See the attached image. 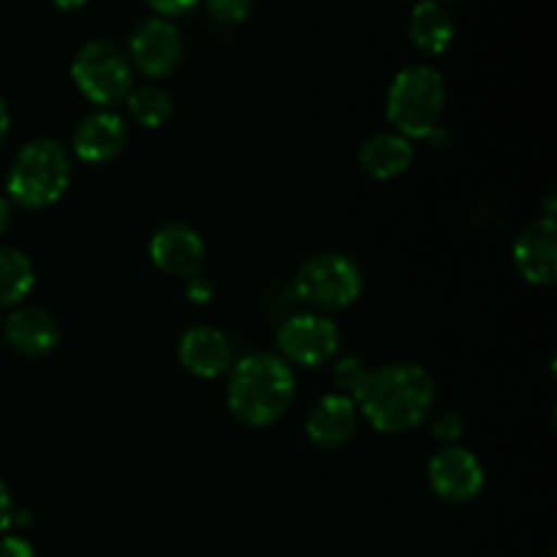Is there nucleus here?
I'll return each instance as SVG.
<instances>
[{"mask_svg":"<svg viewBox=\"0 0 557 557\" xmlns=\"http://www.w3.org/2000/svg\"><path fill=\"white\" fill-rule=\"evenodd\" d=\"M435 381L422 364L395 362L373 370L357 408L379 433H406L433 411Z\"/></svg>","mask_w":557,"mask_h":557,"instance_id":"obj_1","label":"nucleus"},{"mask_svg":"<svg viewBox=\"0 0 557 557\" xmlns=\"http://www.w3.org/2000/svg\"><path fill=\"white\" fill-rule=\"evenodd\" d=\"M297 395L292 364L275 354H250L239 359L228 379V411L245 428L275 424Z\"/></svg>","mask_w":557,"mask_h":557,"instance_id":"obj_2","label":"nucleus"},{"mask_svg":"<svg viewBox=\"0 0 557 557\" xmlns=\"http://www.w3.org/2000/svg\"><path fill=\"white\" fill-rule=\"evenodd\" d=\"M444 76L430 65H411L392 79L386 117L406 139H428L444 114Z\"/></svg>","mask_w":557,"mask_h":557,"instance_id":"obj_3","label":"nucleus"},{"mask_svg":"<svg viewBox=\"0 0 557 557\" xmlns=\"http://www.w3.org/2000/svg\"><path fill=\"white\" fill-rule=\"evenodd\" d=\"M71 183V158L54 139L27 141L9 172V196L27 210H44L65 194Z\"/></svg>","mask_w":557,"mask_h":557,"instance_id":"obj_4","label":"nucleus"},{"mask_svg":"<svg viewBox=\"0 0 557 557\" xmlns=\"http://www.w3.org/2000/svg\"><path fill=\"white\" fill-rule=\"evenodd\" d=\"M71 76H74L76 87L85 92L87 101H92L96 107H114L134 90V71H131L128 54L112 41L85 44L74 54Z\"/></svg>","mask_w":557,"mask_h":557,"instance_id":"obj_5","label":"nucleus"},{"mask_svg":"<svg viewBox=\"0 0 557 557\" xmlns=\"http://www.w3.org/2000/svg\"><path fill=\"white\" fill-rule=\"evenodd\" d=\"M294 288L313 308L343 310L362 294V270L343 253H319L299 267Z\"/></svg>","mask_w":557,"mask_h":557,"instance_id":"obj_6","label":"nucleus"},{"mask_svg":"<svg viewBox=\"0 0 557 557\" xmlns=\"http://www.w3.org/2000/svg\"><path fill=\"white\" fill-rule=\"evenodd\" d=\"M277 348L286 362L299 368H319L341 351V330L321 313H297L277 330Z\"/></svg>","mask_w":557,"mask_h":557,"instance_id":"obj_7","label":"nucleus"},{"mask_svg":"<svg viewBox=\"0 0 557 557\" xmlns=\"http://www.w3.org/2000/svg\"><path fill=\"white\" fill-rule=\"evenodd\" d=\"M428 482L446 504H468L484 487V468L476 455L462 446H446L430 460Z\"/></svg>","mask_w":557,"mask_h":557,"instance_id":"obj_8","label":"nucleus"},{"mask_svg":"<svg viewBox=\"0 0 557 557\" xmlns=\"http://www.w3.org/2000/svg\"><path fill=\"white\" fill-rule=\"evenodd\" d=\"M131 60L147 76H166L183 60V36L169 20L152 16L136 25L128 44Z\"/></svg>","mask_w":557,"mask_h":557,"instance_id":"obj_9","label":"nucleus"},{"mask_svg":"<svg viewBox=\"0 0 557 557\" xmlns=\"http://www.w3.org/2000/svg\"><path fill=\"white\" fill-rule=\"evenodd\" d=\"M150 259L163 275L177 281H194L205 267V243L185 223H169L150 239Z\"/></svg>","mask_w":557,"mask_h":557,"instance_id":"obj_10","label":"nucleus"},{"mask_svg":"<svg viewBox=\"0 0 557 557\" xmlns=\"http://www.w3.org/2000/svg\"><path fill=\"white\" fill-rule=\"evenodd\" d=\"M515 264L533 286H553L557 277L555 218H539L522 228L515 243Z\"/></svg>","mask_w":557,"mask_h":557,"instance_id":"obj_11","label":"nucleus"},{"mask_svg":"<svg viewBox=\"0 0 557 557\" xmlns=\"http://www.w3.org/2000/svg\"><path fill=\"white\" fill-rule=\"evenodd\" d=\"M359 428L357 403L343 395H324L305 419V433L319 449H341Z\"/></svg>","mask_w":557,"mask_h":557,"instance_id":"obj_12","label":"nucleus"},{"mask_svg":"<svg viewBox=\"0 0 557 557\" xmlns=\"http://www.w3.org/2000/svg\"><path fill=\"white\" fill-rule=\"evenodd\" d=\"M125 141H128V128H125L123 117L114 112H92L76 125L74 147L76 158L85 163H107L123 152Z\"/></svg>","mask_w":557,"mask_h":557,"instance_id":"obj_13","label":"nucleus"},{"mask_svg":"<svg viewBox=\"0 0 557 557\" xmlns=\"http://www.w3.org/2000/svg\"><path fill=\"white\" fill-rule=\"evenodd\" d=\"M180 362L199 379H218L232 368V343L221 330L194 326L180 337Z\"/></svg>","mask_w":557,"mask_h":557,"instance_id":"obj_14","label":"nucleus"},{"mask_svg":"<svg viewBox=\"0 0 557 557\" xmlns=\"http://www.w3.org/2000/svg\"><path fill=\"white\" fill-rule=\"evenodd\" d=\"M5 341L22 357H47L49 351H54V346L60 343V330L58 321L47 313L44 308H27L14 310V313L5 319Z\"/></svg>","mask_w":557,"mask_h":557,"instance_id":"obj_15","label":"nucleus"},{"mask_svg":"<svg viewBox=\"0 0 557 557\" xmlns=\"http://www.w3.org/2000/svg\"><path fill=\"white\" fill-rule=\"evenodd\" d=\"M411 163L413 147L400 134H375L359 147V166L375 180L400 177Z\"/></svg>","mask_w":557,"mask_h":557,"instance_id":"obj_16","label":"nucleus"},{"mask_svg":"<svg viewBox=\"0 0 557 557\" xmlns=\"http://www.w3.org/2000/svg\"><path fill=\"white\" fill-rule=\"evenodd\" d=\"M408 38L428 54H441L455 38V22L438 0H419L408 16Z\"/></svg>","mask_w":557,"mask_h":557,"instance_id":"obj_17","label":"nucleus"},{"mask_svg":"<svg viewBox=\"0 0 557 557\" xmlns=\"http://www.w3.org/2000/svg\"><path fill=\"white\" fill-rule=\"evenodd\" d=\"M36 286L30 259L16 248H0V305L22 302Z\"/></svg>","mask_w":557,"mask_h":557,"instance_id":"obj_18","label":"nucleus"},{"mask_svg":"<svg viewBox=\"0 0 557 557\" xmlns=\"http://www.w3.org/2000/svg\"><path fill=\"white\" fill-rule=\"evenodd\" d=\"M125 101H128L131 114H134V120L141 125V128H161L163 123L172 120L174 103H172V96H169L163 87H156V85L134 87Z\"/></svg>","mask_w":557,"mask_h":557,"instance_id":"obj_19","label":"nucleus"},{"mask_svg":"<svg viewBox=\"0 0 557 557\" xmlns=\"http://www.w3.org/2000/svg\"><path fill=\"white\" fill-rule=\"evenodd\" d=\"M370 370L364 368V362L359 357H343L337 359L335 368H332V384H335V395L348 397V400L357 403L362 397L364 386H368Z\"/></svg>","mask_w":557,"mask_h":557,"instance_id":"obj_20","label":"nucleus"},{"mask_svg":"<svg viewBox=\"0 0 557 557\" xmlns=\"http://www.w3.org/2000/svg\"><path fill=\"white\" fill-rule=\"evenodd\" d=\"M462 433H466V422H462L460 413L455 411L441 413V417L433 422V435L438 441H444L446 446H455V441H460Z\"/></svg>","mask_w":557,"mask_h":557,"instance_id":"obj_21","label":"nucleus"},{"mask_svg":"<svg viewBox=\"0 0 557 557\" xmlns=\"http://www.w3.org/2000/svg\"><path fill=\"white\" fill-rule=\"evenodd\" d=\"M207 5L221 22H239L253 9V0H207Z\"/></svg>","mask_w":557,"mask_h":557,"instance_id":"obj_22","label":"nucleus"},{"mask_svg":"<svg viewBox=\"0 0 557 557\" xmlns=\"http://www.w3.org/2000/svg\"><path fill=\"white\" fill-rule=\"evenodd\" d=\"M0 557H36V549L30 547V542L20 536H5L0 542Z\"/></svg>","mask_w":557,"mask_h":557,"instance_id":"obj_23","label":"nucleus"},{"mask_svg":"<svg viewBox=\"0 0 557 557\" xmlns=\"http://www.w3.org/2000/svg\"><path fill=\"white\" fill-rule=\"evenodd\" d=\"M147 3L152 5V9L158 11V14H166V16H177V14H185V11L194 9L199 0H147Z\"/></svg>","mask_w":557,"mask_h":557,"instance_id":"obj_24","label":"nucleus"},{"mask_svg":"<svg viewBox=\"0 0 557 557\" xmlns=\"http://www.w3.org/2000/svg\"><path fill=\"white\" fill-rule=\"evenodd\" d=\"M185 294H188V299L190 302H196V305H205V302H210V297H212V286L210 283L205 281V277H194V281H188V286H185Z\"/></svg>","mask_w":557,"mask_h":557,"instance_id":"obj_25","label":"nucleus"},{"mask_svg":"<svg viewBox=\"0 0 557 557\" xmlns=\"http://www.w3.org/2000/svg\"><path fill=\"white\" fill-rule=\"evenodd\" d=\"M11 522H14V500H11L5 484L0 482V533L9 531Z\"/></svg>","mask_w":557,"mask_h":557,"instance_id":"obj_26","label":"nucleus"},{"mask_svg":"<svg viewBox=\"0 0 557 557\" xmlns=\"http://www.w3.org/2000/svg\"><path fill=\"white\" fill-rule=\"evenodd\" d=\"M9 125H11L9 107H5V101H3V98H0V141H3L5 134H9Z\"/></svg>","mask_w":557,"mask_h":557,"instance_id":"obj_27","label":"nucleus"},{"mask_svg":"<svg viewBox=\"0 0 557 557\" xmlns=\"http://www.w3.org/2000/svg\"><path fill=\"white\" fill-rule=\"evenodd\" d=\"M9 223H11V207H9V201H5L3 196H0V234H3L5 228H9Z\"/></svg>","mask_w":557,"mask_h":557,"instance_id":"obj_28","label":"nucleus"},{"mask_svg":"<svg viewBox=\"0 0 557 557\" xmlns=\"http://www.w3.org/2000/svg\"><path fill=\"white\" fill-rule=\"evenodd\" d=\"M54 5H58V9H63V11H71V9H79V5H85L87 0H52Z\"/></svg>","mask_w":557,"mask_h":557,"instance_id":"obj_29","label":"nucleus"},{"mask_svg":"<svg viewBox=\"0 0 557 557\" xmlns=\"http://www.w3.org/2000/svg\"><path fill=\"white\" fill-rule=\"evenodd\" d=\"M438 3H441V0H438ZM449 3H455V0H449Z\"/></svg>","mask_w":557,"mask_h":557,"instance_id":"obj_30","label":"nucleus"}]
</instances>
